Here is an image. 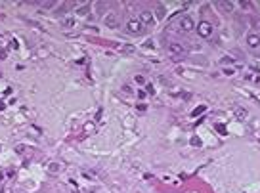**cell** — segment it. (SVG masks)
Segmentation results:
<instances>
[{
	"label": "cell",
	"mask_w": 260,
	"mask_h": 193,
	"mask_svg": "<svg viewBox=\"0 0 260 193\" xmlns=\"http://www.w3.org/2000/svg\"><path fill=\"white\" fill-rule=\"evenodd\" d=\"M212 31H214V29H212V25H210L208 21H201L199 25H197V35H199L201 38H208V36H212Z\"/></svg>",
	"instance_id": "obj_1"
},
{
	"label": "cell",
	"mask_w": 260,
	"mask_h": 193,
	"mask_svg": "<svg viewBox=\"0 0 260 193\" xmlns=\"http://www.w3.org/2000/svg\"><path fill=\"white\" fill-rule=\"evenodd\" d=\"M140 23L144 27H153L155 25V15H153V12H149V10H144L140 14Z\"/></svg>",
	"instance_id": "obj_2"
},
{
	"label": "cell",
	"mask_w": 260,
	"mask_h": 193,
	"mask_svg": "<svg viewBox=\"0 0 260 193\" xmlns=\"http://www.w3.org/2000/svg\"><path fill=\"white\" fill-rule=\"evenodd\" d=\"M141 31H144V25L140 23V19H128V23H126V33H130V35H140Z\"/></svg>",
	"instance_id": "obj_3"
},
{
	"label": "cell",
	"mask_w": 260,
	"mask_h": 193,
	"mask_svg": "<svg viewBox=\"0 0 260 193\" xmlns=\"http://www.w3.org/2000/svg\"><path fill=\"white\" fill-rule=\"evenodd\" d=\"M103 23H105L109 29H117V27H119V17H117V14L109 12V14L103 17Z\"/></svg>",
	"instance_id": "obj_4"
},
{
	"label": "cell",
	"mask_w": 260,
	"mask_h": 193,
	"mask_svg": "<svg viewBox=\"0 0 260 193\" xmlns=\"http://www.w3.org/2000/svg\"><path fill=\"white\" fill-rule=\"evenodd\" d=\"M167 52H169L170 56H182L185 50H184V46H182L180 42H170V44L167 46Z\"/></svg>",
	"instance_id": "obj_5"
},
{
	"label": "cell",
	"mask_w": 260,
	"mask_h": 193,
	"mask_svg": "<svg viewBox=\"0 0 260 193\" xmlns=\"http://www.w3.org/2000/svg\"><path fill=\"white\" fill-rule=\"evenodd\" d=\"M180 27H182V31H185V33H190V31H193V27H195V23H193V19H191L190 15H184V17L180 19Z\"/></svg>",
	"instance_id": "obj_6"
},
{
	"label": "cell",
	"mask_w": 260,
	"mask_h": 193,
	"mask_svg": "<svg viewBox=\"0 0 260 193\" xmlns=\"http://www.w3.org/2000/svg\"><path fill=\"white\" fill-rule=\"evenodd\" d=\"M247 46L251 48V50H256V48L260 46V35H249L247 36Z\"/></svg>",
	"instance_id": "obj_7"
},
{
	"label": "cell",
	"mask_w": 260,
	"mask_h": 193,
	"mask_svg": "<svg viewBox=\"0 0 260 193\" xmlns=\"http://www.w3.org/2000/svg\"><path fill=\"white\" fill-rule=\"evenodd\" d=\"M247 115H249V111H247L245 107H235V109H233V117L237 119V120H245Z\"/></svg>",
	"instance_id": "obj_8"
},
{
	"label": "cell",
	"mask_w": 260,
	"mask_h": 193,
	"mask_svg": "<svg viewBox=\"0 0 260 193\" xmlns=\"http://www.w3.org/2000/svg\"><path fill=\"white\" fill-rule=\"evenodd\" d=\"M90 8H92V4H90V2H84V4H80V6H77V14L84 17V15L90 14Z\"/></svg>",
	"instance_id": "obj_9"
},
{
	"label": "cell",
	"mask_w": 260,
	"mask_h": 193,
	"mask_svg": "<svg viewBox=\"0 0 260 193\" xmlns=\"http://www.w3.org/2000/svg\"><path fill=\"white\" fill-rule=\"evenodd\" d=\"M61 25H63V29H73V27H75V17H71V15L63 17V19H61Z\"/></svg>",
	"instance_id": "obj_10"
},
{
	"label": "cell",
	"mask_w": 260,
	"mask_h": 193,
	"mask_svg": "<svg viewBox=\"0 0 260 193\" xmlns=\"http://www.w3.org/2000/svg\"><path fill=\"white\" fill-rule=\"evenodd\" d=\"M48 172L50 174H59L61 172V164L59 163H50L48 164Z\"/></svg>",
	"instance_id": "obj_11"
},
{
	"label": "cell",
	"mask_w": 260,
	"mask_h": 193,
	"mask_svg": "<svg viewBox=\"0 0 260 193\" xmlns=\"http://www.w3.org/2000/svg\"><path fill=\"white\" fill-rule=\"evenodd\" d=\"M218 6H220L224 12H233V8H235V4H233V2H220Z\"/></svg>",
	"instance_id": "obj_12"
},
{
	"label": "cell",
	"mask_w": 260,
	"mask_h": 193,
	"mask_svg": "<svg viewBox=\"0 0 260 193\" xmlns=\"http://www.w3.org/2000/svg\"><path fill=\"white\" fill-rule=\"evenodd\" d=\"M121 52H123V54H134V52H136V48H134L132 44H126V46L121 48Z\"/></svg>",
	"instance_id": "obj_13"
},
{
	"label": "cell",
	"mask_w": 260,
	"mask_h": 193,
	"mask_svg": "<svg viewBox=\"0 0 260 193\" xmlns=\"http://www.w3.org/2000/svg\"><path fill=\"white\" fill-rule=\"evenodd\" d=\"M205 111H207V105H199V107H195V109H193V113H191V115H193V117H197V115H201V113H205Z\"/></svg>",
	"instance_id": "obj_14"
},
{
	"label": "cell",
	"mask_w": 260,
	"mask_h": 193,
	"mask_svg": "<svg viewBox=\"0 0 260 193\" xmlns=\"http://www.w3.org/2000/svg\"><path fill=\"white\" fill-rule=\"evenodd\" d=\"M134 80H136L138 84H146V79H144V75H136V77H134Z\"/></svg>",
	"instance_id": "obj_15"
},
{
	"label": "cell",
	"mask_w": 260,
	"mask_h": 193,
	"mask_svg": "<svg viewBox=\"0 0 260 193\" xmlns=\"http://www.w3.org/2000/svg\"><path fill=\"white\" fill-rule=\"evenodd\" d=\"M191 146H193V147H199V146H201V140H199L197 136H193V138H191Z\"/></svg>",
	"instance_id": "obj_16"
},
{
	"label": "cell",
	"mask_w": 260,
	"mask_h": 193,
	"mask_svg": "<svg viewBox=\"0 0 260 193\" xmlns=\"http://www.w3.org/2000/svg\"><path fill=\"white\" fill-rule=\"evenodd\" d=\"M136 109H138V111H146V109H147V105H146V103H138V105H136Z\"/></svg>",
	"instance_id": "obj_17"
},
{
	"label": "cell",
	"mask_w": 260,
	"mask_h": 193,
	"mask_svg": "<svg viewBox=\"0 0 260 193\" xmlns=\"http://www.w3.org/2000/svg\"><path fill=\"white\" fill-rule=\"evenodd\" d=\"M216 130H218L220 134H226V126H224V124H218V126H216Z\"/></svg>",
	"instance_id": "obj_18"
},
{
	"label": "cell",
	"mask_w": 260,
	"mask_h": 193,
	"mask_svg": "<svg viewBox=\"0 0 260 193\" xmlns=\"http://www.w3.org/2000/svg\"><path fill=\"white\" fill-rule=\"evenodd\" d=\"M224 73H226V75H230V77H231V75H235V69H224Z\"/></svg>",
	"instance_id": "obj_19"
},
{
	"label": "cell",
	"mask_w": 260,
	"mask_h": 193,
	"mask_svg": "<svg viewBox=\"0 0 260 193\" xmlns=\"http://www.w3.org/2000/svg\"><path fill=\"white\" fill-rule=\"evenodd\" d=\"M6 56H8L6 50H0V59H6Z\"/></svg>",
	"instance_id": "obj_20"
},
{
	"label": "cell",
	"mask_w": 260,
	"mask_h": 193,
	"mask_svg": "<svg viewBox=\"0 0 260 193\" xmlns=\"http://www.w3.org/2000/svg\"><path fill=\"white\" fill-rule=\"evenodd\" d=\"M54 2H42V8H52Z\"/></svg>",
	"instance_id": "obj_21"
},
{
	"label": "cell",
	"mask_w": 260,
	"mask_h": 193,
	"mask_svg": "<svg viewBox=\"0 0 260 193\" xmlns=\"http://www.w3.org/2000/svg\"><path fill=\"white\" fill-rule=\"evenodd\" d=\"M23 149H25V146H15V151H17V153H23Z\"/></svg>",
	"instance_id": "obj_22"
},
{
	"label": "cell",
	"mask_w": 260,
	"mask_h": 193,
	"mask_svg": "<svg viewBox=\"0 0 260 193\" xmlns=\"http://www.w3.org/2000/svg\"><path fill=\"white\" fill-rule=\"evenodd\" d=\"M146 90H147V94H155V90H153V86H151V84H147V88H146Z\"/></svg>",
	"instance_id": "obj_23"
},
{
	"label": "cell",
	"mask_w": 260,
	"mask_h": 193,
	"mask_svg": "<svg viewBox=\"0 0 260 193\" xmlns=\"http://www.w3.org/2000/svg\"><path fill=\"white\" fill-rule=\"evenodd\" d=\"M138 98H140V100H144V98H146V92H141V90H140V92H138Z\"/></svg>",
	"instance_id": "obj_24"
},
{
	"label": "cell",
	"mask_w": 260,
	"mask_h": 193,
	"mask_svg": "<svg viewBox=\"0 0 260 193\" xmlns=\"http://www.w3.org/2000/svg\"><path fill=\"white\" fill-rule=\"evenodd\" d=\"M159 17H164V10H163L161 6H159Z\"/></svg>",
	"instance_id": "obj_25"
},
{
	"label": "cell",
	"mask_w": 260,
	"mask_h": 193,
	"mask_svg": "<svg viewBox=\"0 0 260 193\" xmlns=\"http://www.w3.org/2000/svg\"><path fill=\"white\" fill-rule=\"evenodd\" d=\"M123 90H124V92H126V94H130V92H132V90H130V86H128V84H124V88H123Z\"/></svg>",
	"instance_id": "obj_26"
},
{
	"label": "cell",
	"mask_w": 260,
	"mask_h": 193,
	"mask_svg": "<svg viewBox=\"0 0 260 193\" xmlns=\"http://www.w3.org/2000/svg\"><path fill=\"white\" fill-rule=\"evenodd\" d=\"M252 23H254V27H260V19H254Z\"/></svg>",
	"instance_id": "obj_27"
},
{
	"label": "cell",
	"mask_w": 260,
	"mask_h": 193,
	"mask_svg": "<svg viewBox=\"0 0 260 193\" xmlns=\"http://www.w3.org/2000/svg\"><path fill=\"white\" fill-rule=\"evenodd\" d=\"M2 180H4V172H2V170H0V182H2Z\"/></svg>",
	"instance_id": "obj_28"
},
{
	"label": "cell",
	"mask_w": 260,
	"mask_h": 193,
	"mask_svg": "<svg viewBox=\"0 0 260 193\" xmlns=\"http://www.w3.org/2000/svg\"><path fill=\"white\" fill-rule=\"evenodd\" d=\"M4 107H6V105H4V102H0V111H2Z\"/></svg>",
	"instance_id": "obj_29"
},
{
	"label": "cell",
	"mask_w": 260,
	"mask_h": 193,
	"mask_svg": "<svg viewBox=\"0 0 260 193\" xmlns=\"http://www.w3.org/2000/svg\"><path fill=\"white\" fill-rule=\"evenodd\" d=\"M0 77H2V75H0Z\"/></svg>",
	"instance_id": "obj_30"
}]
</instances>
